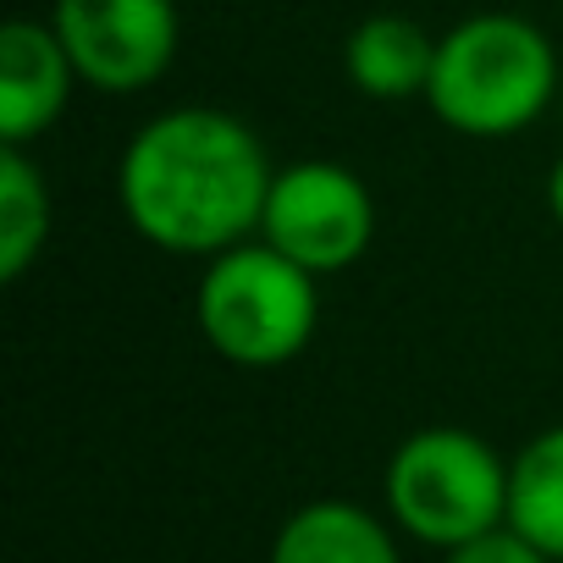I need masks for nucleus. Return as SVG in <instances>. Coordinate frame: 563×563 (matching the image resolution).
Instances as JSON below:
<instances>
[{"instance_id": "obj_1", "label": "nucleus", "mask_w": 563, "mask_h": 563, "mask_svg": "<svg viewBox=\"0 0 563 563\" xmlns=\"http://www.w3.org/2000/svg\"><path fill=\"white\" fill-rule=\"evenodd\" d=\"M271 177L276 166L249 122L210 106H177L128 139L117 161V205L144 243L216 260L260 238Z\"/></svg>"}, {"instance_id": "obj_2", "label": "nucleus", "mask_w": 563, "mask_h": 563, "mask_svg": "<svg viewBox=\"0 0 563 563\" xmlns=\"http://www.w3.org/2000/svg\"><path fill=\"white\" fill-rule=\"evenodd\" d=\"M563 89V62L552 40L514 12H481L437 40V73L426 106L442 128L464 139L525 133Z\"/></svg>"}, {"instance_id": "obj_3", "label": "nucleus", "mask_w": 563, "mask_h": 563, "mask_svg": "<svg viewBox=\"0 0 563 563\" xmlns=\"http://www.w3.org/2000/svg\"><path fill=\"white\" fill-rule=\"evenodd\" d=\"M321 276L276 254L265 238H249L205 260L194 288V321L205 343L238 371L294 365L321 321Z\"/></svg>"}, {"instance_id": "obj_4", "label": "nucleus", "mask_w": 563, "mask_h": 563, "mask_svg": "<svg viewBox=\"0 0 563 563\" xmlns=\"http://www.w3.org/2000/svg\"><path fill=\"white\" fill-rule=\"evenodd\" d=\"M387 514L426 547H464L508 525V464L464 426H426L387 459Z\"/></svg>"}, {"instance_id": "obj_5", "label": "nucleus", "mask_w": 563, "mask_h": 563, "mask_svg": "<svg viewBox=\"0 0 563 563\" xmlns=\"http://www.w3.org/2000/svg\"><path fill=\"white\" fill-rule=\"evenodd\" d=\"M260 238L310 276H338L365 260L376 238V199L343 161H294L271 177Z\"/></svg>"}, {"instance_id": "obj_6", "label": "nucleus", "mask_w": 563, "mask_h": 563, "mask_svg": "<svg viewBox=\"0 0 563 563\" xmlns=\"http://www.w3.org/2000/svg\"><path fill=\"white\" fill-rule=\"evenodd\" d=\"M51 29L62 34L78 78L100 95L161 84L183 40L177 0H56Z\"/></svg>"}, {"instance_id": "obj_7", "label": "nucleus", "mask_w": 563, "mask_h": 563, "mask_svg": "<svg viewBox=\"0 0 563 563\" xmlns=\"http://www.w3.org/2000/svg\"><path fill=\"white\" fill-rule=\"evenodd\" d=\"M73 84L84 78L51 23H7L0 29V144L29 150L34 139H45L62 122Z\"/></svg>"}, {"instance_id": "obj_8", "label": "nucleus", "mask_w": 563, "mask_h": 563, "mask_svg": "<svg viewBox=\"0 0 563 563\" xmlns=\"http://www.w3.org/2000/svg\"><path fill=\"white\" fill-rule=\"evenodd\" d=\"M343 73L365 100H426L437 73V34H426L415 18L376 12L365 18L343 45Z\"/></svg>"}, {"instance_id": "obj_9", "label": "nucleus", "mask_w": 563, "mask_h": 563, "mask_svg": "<svg viewBox=\"0 0 563 563\" xmlns=\"http://www.w3.org/2000/svg\"><path fill=\"white\" fill-rule=\"evenodd\" d=\"M271 563H404V558L393 530L371 508L321 497L282 519L271 541Z\"/></svg>"}, {"instance_id": "obj_10", "label": "nucleus", "mask_w": 563, "mask_h": 563, "mask_svg": "<svg viewBox=\"0 0 563 563\" xmlns=\"http://www.w3.org/2000/svg\"><path fill=\"white\" fill-rule=\"evenodd\" d=\"M508 525L563 563V426L536 431L508 459Z\"/></svg>"}, {"instance_id": "obj_11", "label": "nucleus", "mask_w": 563, "mask_h": 563, "mask_svg": "<svg viewBox=\"0 0 563 563\" xmlns=\"http://www.w3.org/2000/svg\"><path fill=\"white\" fill-rule=\"evenodd\" d=\"M51 243V188L29 150L0 144V276L18 282Z\"/></svg>"}, {"instance_id": "obj_12", "label": "nucleus", "mask_w": 563, "mask_h": 563, "mask_svg": "<svg viewBox=\"0 0 563 563\" xmlns=\"http://www.w3.org/2000/svg\"><path fill=\"white\" fill-rule=\"evenodd\" d=\"M442 563H552V558L541 547H530L514 525H497V530H486V536L442 552Z\"/></svg>"}, {"instance_id": "obj_13", "label": "nucleus", "mask_w": 563, "mask_h": 563, "mask_svg": "<svg viewBox=\"0 0 563 563\" xmlns=\"http://www.w3.org/2000/svg\"><path fill=\"white\" fill-rule=\"evenodd\" d=\"M547 210H552V221L563 227V155H558L552 172H547Z\"/></svg>"}, {"instance_id": "obj_14", "label": "nucleus", "mask_w": 563, "mask_h": 563, "mask_svg": "<svg viewBox=\"0 0 563 563\" xmlns=\"http://www.w3.org/2000/svg\"><path fill=\"white\" fill-rule=\"evenodd\" d=\"M558 100H563V89H558Z\"/></svg>"}]
</instances>
